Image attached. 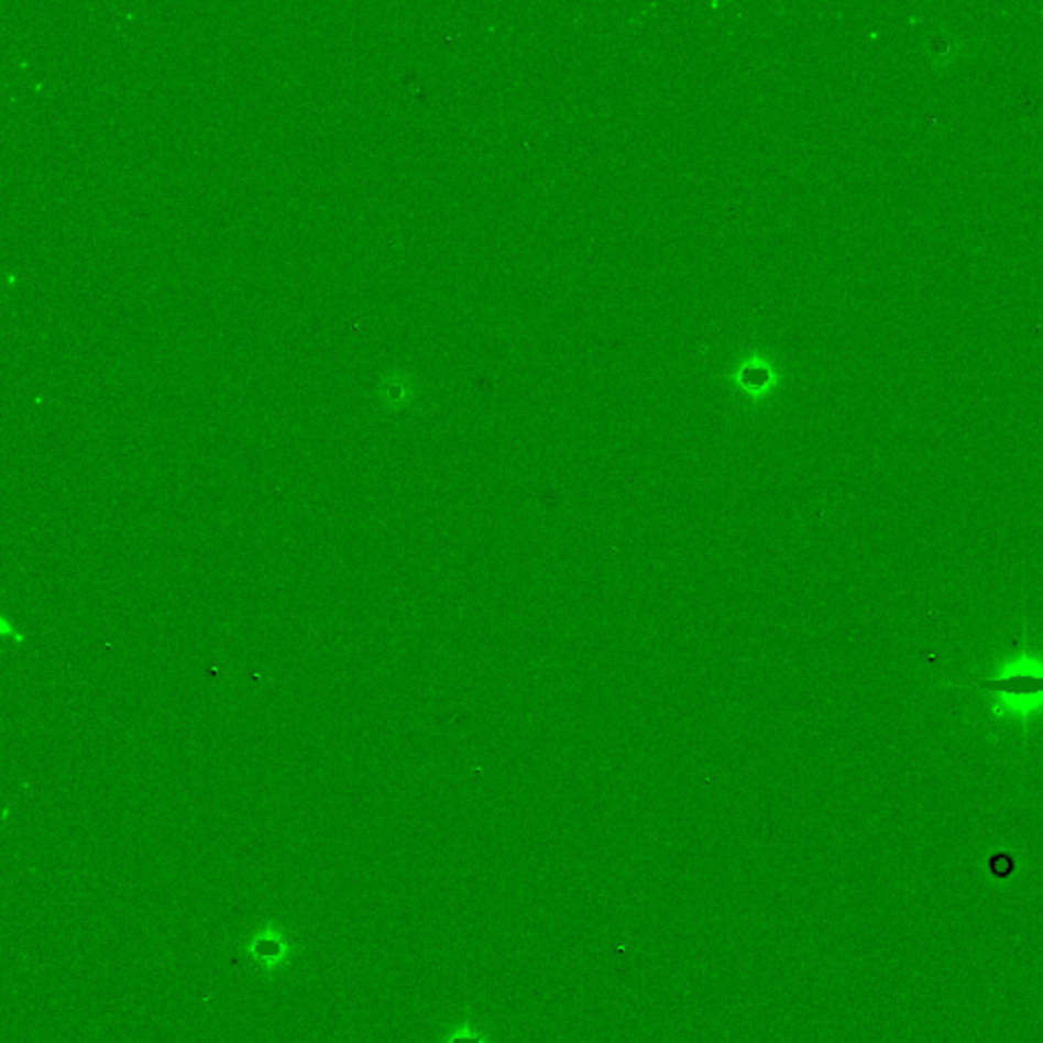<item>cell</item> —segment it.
I'll list each match as a JSON object with an SVG mask.
<instances>
[{"mask_svg":"<svg viewBox=\"0 0 1043 1043\" xmlns=\"http://www.w3.org/2000/svg\"><path fill=\"white\" fill-rule=\"evenodd\" d=\"M976 687L987 689L992 693H1002V695H1009V698H1033V695H1042L1043 693V674H1007L1001 679L976 683Z\"/></svg>","mask_w":1043,"mask_h":1043,"instance_id":"obj_1","label":"cell"}]
</instances>
